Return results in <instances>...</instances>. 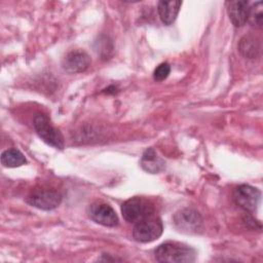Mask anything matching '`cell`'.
Here are the masks:
<instances>
[{
    "instance_id": "6da1fadb",
    "label": "cell",
    "mask_w": 263,
    "mask_h": 263,
    "mask_svg": "<svg viewBox=\"0 0 263 263\" xmlns=\"http://www.w3.org/2000/svg\"><path fill=\"white\" fill-rule=\"evenodd\" d=\"M154 257L158 262L187 263L195 261L196 253L191 247L185 243L167 241L155 249Z\"/></svg>"
},
{
    "instance_id": "7a4b0ae2",
    "label": "cell",
    "mask_w": 263,
    "mask_h": 263,
    "mask_svg": "<svg viewBox=\"0 0 263 263\" xmlns=\"http://www.w3.org/2000/svg\"><path fill=\"white\" fill-rule=\"evenodd\" d=\"M123 218L129 223H137L154 213L153 204L143 197H132L121 205Z\"/></svg>"
},
{
    "instance_id": "3957f363",
    "label": "cell",
    "mask_w": 263,
    "mask_h": 263,
    "mask_svg": "<svg viewBox=\"0 0 263 263\" xmlns=\"http://www.w3.org/2000/svg\"><path fill=\"white\" fill-rule=\"evenodd\" d=\"M33 126L37 135L46 144L57 148H64V138L59 129L51 125L46 115L42 113H37L33 119Z\"/></svg>"
},
{
    "instance_id": "277c9868",
    "label": "cell",
    "mask_w": 263,
    "mask_h": 263,
    "mask_svg": "<svg viewBox=\"0 0 263 263\" xmlns=\"http://www.w3.org/2000/svg\"><path fill=\"white\" fill-rule=\"evenodd\" d=\"M162 230L161 220L152 215L135 223L133 236L139 242H151L161 235Z\"/></svg>"
},
{
    "instance_id": "5b68a950",
    "label": "cell",
    "mask_w": 263,
    "mask_h": 263,
    "mask_svg": "<svg viewBox=\"0 0 263 263\" xmlns=\"http://www.w3.org/2000/svg\"><path fill=\"white\" fill-rule=\"evenodd\" d=\"M174 224L176 228L187 234H196L202 231L203 221L200 214L194 209H183L174 216Z\"/></svg>"
},
{
    "instance_id": "8992f818",
    "label": "cell",
    "mask_w": 263,
    "mask_h": 263,
    "mask_svg": "<svg viewBox=\"0 0 263 263\" xmlns=\"http://www.w3.org/2000/svg\"><path fill=\"white\" fill-rule=\"evenodd\" d=\"M261 192L259 189L250 185H239L233 191V199L235 203L248 213H254L260 201Z\"/></svg>"
},
{
    "instance_id": "52a82bcc",
    "label": "cell",
    "mask_w": 263,
    "mask_h": 263,
    "mask_svg": "<svg viewBox=\"0 0 263 263\" xmlns=\"http://www.w3.org/2000/svg\"><path fill=\"white\" fill-rule=\"evenodd\" d=\"M27 203L43 211H50L60 205L62 195L60 192L51 189L37 190L31 193L27 199Z\"/></svg>"
},
{
    "instance_id": "ba28073f",
    "label": "cell",
    "mask_w": 263,
    "mask_h": 263,
    "mask_svg": "<svg viewBox=\"0 0 263 263\" xmlns=\"http://www.w3.org/2000/svg\"><path fill=\"white\" fill-rule=\"evenodd\" d=\"M88 216L96 223L114 227L118 224V217L111 205L105 202H93L88 208Z\"/></svg>"
},
{
    "instance_id": "9c48e42d",
    "label": "cell",
    "mask_w": 263,
    "mask_h": 263,
    "mask_svg": "<svg viewBox=\"0 0 263 263\" xmlns=\"http://www.w3.org/2000/svg\"><path fill=\"white\" fill-rule=\"evenodd\" d=\"M90 64L88 54L84 51H71L63 60V69L68 73H80L85 71Z\"/></svg>"
},
{
    "instance_id": "30bf717a",
    "label": "cell",
    "mask_w": 263,
    "mask_h": 263,
    "mask_svg": "<svg viewBox=\"0 0 263 263\" xmlns=\"http://www.w3.org/2000/svg\"><path fill=\"white\" fill-rule=\"evenodd\" d=\"M250 4L248 1H228L227 13L234 27H242L248 22Z\"/></svg>"
},
{
    "instance_id": "8fae6325",
    "label": "cell",
    "mask_w": 263,
    "mask_h": 263,
    "mask_svg": "<svg viewBox=\"0 0 263 263\" xmlns=\"http://www.w3.org/2000/svg\"><path fill=\"white\" fill-rule=\"evenodd\" d=\"M164 160L158 156L153 148H148L142 155L141 166L144 171L150 174H157L164 168Z\"/></svg>"
},
{
    "instance_id": "7c38bea8",
    "label": "cell",
    "mask_w": 263,
    "mask_h": 263,
    "mask_svg": "<svg viewBox=\"0 0 263 263\" xmlns=\"http://www.w3.org/2000/svg\"><path fill=\"white\" fill-rule=\"evenodd\" d=\"M181 1H159L157 4V11L161 22L168 26L172 25L180 11Z\"/></svg>"
},
{
    "instance_id": "4fadbf2b",
    "label": "cell",
    "mask_w": 263,
    "mask_h": 263,
    "mask_svg": "<svg viewBox=\"0 0 263 263\" xmlns=\"http://www.w3.org/2000/svg\"><path fill=\"white\" fill-rule=\"evenodd\" d=\"M238 50L245 58L255 59L258 57L260 51L259 41L251 35H246L238 43Z\"/></svg>"
},
{
    "instance_id": "5bb4252c",
    "label": "cell",
    "mask_w": 263,
    "mask_h": 263,
    "mask_svg": "<svg viewBox=\"0 0 263 263\" xmlns=\"http://www.w3.org/2000/svg\"><path fill=\"white\" fill-rule=\"evenodd\" d=\"M1 163L6 167H18L26 164L27 159L18 149L11 148L2 152Z\"/></svg>"
},
{
    "instance_id": "9a60e30c",
    "label": "cell",
    "mask_w": 263,
    "mask_h": 263,
    "mask_svg": "<svg viewBox=\"0 0 263 263\" xmlns=\"http://www.w3.org/2000/svg\"><path fill=\"white\" fill-rule=\"evenodd\" d=\"M262 2H255L252 6H250L248 22L252 27L261 28L263 25V11H262Z\"/></svg>"
},
{
    "instance_id": "2e32d148",
    "label": "cell",
    "mask_w": 263,
    "mask_h": 263,
    "mask_svg": "<svg viewBox=\"0 0 263 263\" xmlns=\"http://www.w3.org/2000/svg\"><path fill=\"white\" fill-rule=\"evenodd\" d=\"M170 72H171V66L167 63H162L155 68L153 72V78L155 81H162L168 76Z\"/></svg>"
}]
</instances>
